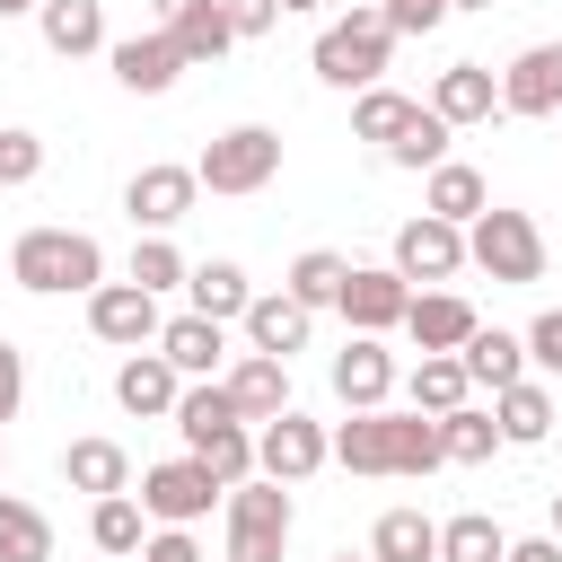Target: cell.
<instances>
[{
  "mask_svg": "<svg viewBox=\"0 0 562 562\" xmlns=\"http://www.w3.org/2000/svg\"><path fill=\"white\" fill-rule=\"evenodd\" d=\"M325 439H334V465H351V474H430V465H448L430 413H386V404H369V413H351V422L325 430Z\"/></svg>",
  "mask_w": 562,
  "mask_h": 562,
  "instance_id": "6da1fadb",
  "label": "cell"
},
{
  "mask_svg": "<svg viewBox=\"0 0 562 562\" xmlns=\"http://www.w3.org/2000/svg\"><path fill=\"white\" fill-rule=\"evenodd\" d=\"M9 281L35 290V299H61V290H97L105 281V246L88 228H26L9 246Z\"/></svg>",
  "mask_w": 562,
  "mask_h": 562,
  "instance_id": "7a4b0ae2",
  "label": "cell"
},
{
  "mask_svg": "<svg viewBox=\"0 0 562 562\" xmlns=\"http://www.w3.org/2000/svg\"><path fill=\"white\" fill-rule=\"evenodd\" d=\"M465 263H474V272H492L501 290H536V281H544V228H536L527 211L483 202V211L465 220Z\"/></svg>",
  "mask_w": 562,
  "mask_h": 562,
  "instance_id": "3957f363",
  "label": "cell"
},
{
  "mask_svg": "<svg viewBox=\"0 0 562 562\" xmlns=\"http://www.w3.org/2000/svg\"><path fill=\"white\" fill-rule=\"evenodd\" d=\"M386 53H395V26H386V9L369 0V9H351V18H334V26L316 35V79H325V88H378Z\"/></svg>",
  "mask_w": 562,
  "mask_h": 562,
  "instance_id": "277c9868",
  "label": "cell"
},
{
  "mask_svg": "<svg viewBox=\"0 0 562 562\" xmlns=\"http://www.w3.org/2000/svg\"><path fill=\"white\" fill-rule=\"evenodd\" d=\"M228 501V562H281V544H290V483H272V474H246V483H228L220 492Z\"/></svg>",
  "mask_w": 562,
  "mask_h": 562,
  "instance_id": "5b68a950",
  "label": "cell"
},
{
  "mask_svg": "<svg viewBox=\"0 0 562 562\" xmlns=\"http://www.w3.org/2000/svg\"><path fill=\"white\" fill-rule=\"evenodd\" d=\"M193 176H202L211 193H263V184L281 176V132H272V123H237V132H220V140L193 158Z\"/></svg>",
  "mask_w": 562,
  "mask_h": 562,
  "instance_id": "8992f818",
  "label": "cell"
},
{
  "mask_svg": "<svg viewBox=\"0 0 562 562\" xmlns=\"http://www.w3.org/2000/svg\"><path fill=\"white\" fill-rule=\"evenodd\" d=\"M325 457H334V439H325V422H307L299 404H281V413L255 430V474H272V483H307Z\"/></svg>",
  "mask_w": 562,
  "mask_h": 562,
  "instance_id": "52a82bcc",
  "label": "cell"
},
{
  "mask_svg": "<svg viewBox=\"0 0 562 562\" xmlns=\"http://www.w3.org/2000/svg\"><path fill=\"white\" fill-rule=\"evenodd\" d=\"M211 501H220V474L202 457H167V465L140 474V509L158 527H193V518H211Z\"/></svg>",
  "mask_w": 562,
  "mask_h": 562,
  "instance_id": "ba28073f",
  "label": "cell"
},
{
  "mask_svg": "<svg viewBox=\"0 0 562 562\" xmlns=\"http://www.w3.org/2000/svg\"><path fill=\"white\" fill-rule=\"evenodd\" d=\"M334 307L351 316V334H386V325H404V307H413V281H404L395 263H351Z\"/></svg>",
  "mask_w": 562,
  "mask_h": 562,
  "instance_id": "9c48e42d",
  "label": "cell"
},
{
  "mask_svg": "<svg viewBox=\"0 0 562 562\" xmlns=\"http://www.w3.org/2000/svg\"><path fill=\"white\" fill-rule=\"evenodd\" d=\"M158 299L140 290V281H97L88 290V334L97 342H123V351H140V342H158Z\"/></svg>",
  "mask_w": 562,
  "mask_h": 562,
  "instance_id": "30bf717a",
  "label": "cell"
},
{
  "mask_svg": "<svg viewBox=\"0 0 562 562\" xmlns=\"http://www.w3.org/2000/svg\"><path fill=\"white\" fill-rule=\"evenodd\" d=\"M395 272H404V281H457V272H465V228H457V220H430V211L404 220V228H395Z\"/></svg>",
  "mask_w": 562,
  "mask_h": 562,
  "instance_id": "8fae6325",
  "label": "cell"
},
{
  "mask_svg": "<svg viewBox=\"0 0 562 562\" xmlns=\"http://www.w3.org/2000/svg\"><path fill=\"white\" fill-rule=\"evenodd\" d=\"M193 193H202V176H193V167H140V176L123 184V211H132V228L167 237V228L193 211Z\"/></svg>",
  "mask_w": 562,
  "mask_h": 562,
  "instance_id": "7c38bea8",
  "label": "cell"
},
{
  "mask_svg": "<svg viewBox=\"0 0 562 562\" xmlns=\"http://www.w3.org/2000/svg\"><path fill=\"white\" fill-rule=\"evenodd\" d=\"M105 53H114V79H123L132 97H167V88L184 79V53H176V35H167V26L123 35V44H105Z\"/></svg>",
  "mask_w": 562,
  "mask_h": 562,
  "instance_id": "4fadbf2b",
  "label": "cell"
},
{
  "mask_svg": "<svg viewBox=\"0 0 562 562\" xmlns=\"http://www.w3.org/2000/svg\"><path fill=\"white\" fill-rule=\"evenodd\" d=\"M334 395H342L351 413L386 404V395H395V351H386L378 334H351V342L334 351Z\"/></svg>",
  "mask_w": 562,
  "mask_h": 562,
  "instance_id": "5bb4252c",
  "label": "cell"
},
{
  "mask_svg": "<svg viewBox=\"0 0 562 562\" xmlns=\"http://www.w3.org/2000/svg\"><path fill=\"white\" fill-rule=\"evenodd\" d=\"M430 114H439L448 132L492 123V114H501V79H492L483 61H448V70H439V88H430Z\"/></svg>",
  "mask_w": 562,
  "mask_h": 562,
  "instance_id": "9a60e30c",
  "label": "cell"
},
{
  "mask_svg": "<svg viewBox=\"0 0 562 562\" xmlns=\"http://www.w3.org/2000/svg\"><path fill=\"white\" fill-rule=\"evenodd\" d=\"M237 325H246V342H255V351L290 360V351H307V325H316V307H299L290 290H255Z\"/></svg>",
  "mask_w": 562,
  "mask_h": 562,
  "instance_id": "2e32d148",
  "label": "cell"
},
{
  "mask_svg": "<svg viewBox=\"0 0 562 562\" xmlns=\"http://www.w3.org/2000/svg\"><path fill=\"white\" fill-rule=\"evenodd\" d=\"M562 105V44H527L501 70V114H553Z\"/></svg>",
  "mask_w": 562,
  "mask_h": 562,
  "instance_id": "e0dca14e",
  "label": "cell"
},
{
  "mask_svg": "<svg viewBox=\"0 0 562 562\" xmlns=\"http://www.w3.org/2000/svg\"><path fill=\"white\" fill-rule=\"evenodd\" d=\"M158 351H167V369L176 378H220V360H228V334H220V316H167L158 325Z\"/></svg>",
  "mask_w": 562,
  "mask_h": 562,
  "instance_id": "ac0fdd59",
  "label": "cell"
},
{
  "mask_svg": "<svg viewBox=\"0 0 562 562\" xmlns=\"http://www.w3.org/2000/svg\"><path fill=\"white\" fill-rule=\"evenodd\" d=\"M176 395H184V378L167 369V351H132V360L114 369V404H123V413H140V422H167V413H176Z\"/></svg>",
  "mask_w": 562,
  "mask_h": 562,
  "instance_id": "d6986e66",
  "label": "cell"
},
{
  "mask_svg": "<svg viewBox=\"0 0 562 562\" xmlns=\"http://www.w3.org/2000/svg\"><path fill=\"white\" fill-rule=\"evenodd\" d=\"M220 386H228L237 422H272V413L290 404V360H272V351H246L237 369H220Z\"/></svg>",
  "mask_w": 562,
  "mask_h": 562,
  "instance_id": "ffe728a7",
  "label": "cell"
},
{
  "mask_svg": "<svg viewBox=\"0 0 562 562\" xmlns=\"http://www.w3.org/2000/svg\"><path fill=\"white\" fill-rule=\"evenodd\" d=\"M474 325H483V316H474L457 290H413V307H404V334H413L422 351H457Z\"/></svg>",
  "mask_w": 562,
  "mask_h": 562,
  "instance_id": "44dd1931",
  "label": "cell"
},
{
  "mask_svg": "<svg viewBox=\"0 0 562 562\" xmlns=\"http://www.w3.org/2000/svg\"><path fill=\"white\" fill-rule=\"evenodd\" d=\"M457 360H465V378H474V386H492V395L527 378V342H518V334H501V325H474V334L457 342Z\"/></svg>",
  "mask_w": 562,
  "mask_h": 562,
  "instance_id": "7402d4cb",
  "label": "cell"
},
{
  "mask_svg": "<svg viewBox=\"0 0 562 562\" xmlns=\"http://www.w3.org/2000/svg\"><path fill=\"white\" fill-rule=\"evenodd\" d=\"M35 26H44V44H53L61 61L105 53V0H44V9H35Z\"/></svg>",
  "mask_w": 562,
  "mask_h": 562,
  "instance_id": "603a6c76",
  "label": "cell"
},
{
  "mask_svg": "<svg viewBox=\"0 0 562 562\" xmlns=\"http://www.w3.org/2000/svg\"><path fill=\"white\" fill-rule=\"evenodd\" d=\"M483 202H492V184H483L465 158H439V167H430V184H422V211H430V220H457V228H465Z\"/></svg>",
  "mask_w": 562,
  "mask_h": 562,
  "instance_id": "cb8c5ba5",
  "label": "cell"
},
{
  "mask_svg": "<svg viewBox=\"0 0 562 562\" xmlns=\"http://www.w3.org/2000/svg\"><path fill=\"white\" fill-rule=\"evenodd\" d=\"M492 422H501V448H536V439L553 430V395H544L536 378H518V386L492 395Z\"/></svg>",
  "mask_w": 562,
  "mask_h": 562,
  "instance_id": "d4e9b609",
  "label": "cell"
},
{
  "mask_svg": "<svg viewBox=\"0 0 562 562\" xmlns=\"http://www.w3.org/2000/svg\"><path fill=\"white\" fill-rule=\"evenodd\" d=\"M61 474H70V492H132V457L114 448V439H70L61 448Z\"/></svg>",
  "mask_w": 562,
  "mask_h": 562,
  "instance_id": "484cf974",
  "label": "cell"
},
{
  "mask_svg": "<svg viewBox=\"0 0 562 562\" xmlns=\"http://www.w3.org/2000/svg\"><path fill=\"white\" fill-rule=\"evenodd\" d=\"M369 562H439V518L386 509V518L369 527Z\"/></svg>",
  "mask_w": 562,
  "mask_h": 562,
  "instance_id": "4316f807",
  "label": "cell"
},
{
  "mask_svg": "<svg viewBox=\"0 0 562 562\" xmlns=\"http://www.w3.org/2000/svg\"><path fill=\"white\" fill-rule=\"evenodd\" d=\"M184 299H193V316H220V325H228V316H246L255 281H246V272L220 255V263H193V272H184Z\"/></svg>",
  "mask_w": 562,
  "mask_h": 562,
  "instance_id": "83f0119b",
  "label": "cell"
},
{
  "mask_svg": "<svg viewBox=\"0 0 562 562\" xmlns=\"http://www.w3.org/2000/svg\"><path fill=\"white\" fill-rule=\"evenodd\" d=\"M430 422H439V457H448V465H492L501 422H492L483 404H457V413H430Z\"/></svg>",
  "mask_w": 562,
  "mask_h": 562,
  "instance_id": "f1b7e54d",
  "label": "cell"
},
{
  "mask_svg": "<svg viewBox=\"0 0 562 562\" xmlns=\"http://www.w3.org/2000/svg\"><path fill=\"white\" fill-rule=\"evenodd\" d=\"M140 536H149V509H140L132 492H105V501L88 509V544H97V553L132 562V553H140Z\"/></svg>",
  "mask_w": 562,
  "mask_h": 562,
  "instance_id": "f546056e",
  "label": "cell"
},
{
  "mask_svg": "<svg viewBox=\"0 0 562 562\" xmlns=\"http://www.w3.org/2000/svg\"><path fill=\"white\" fill-rule=\"evenodd\" d=\"M404 386H413V413H457V404L474 395V378H465L457 351H422V369H413Z\"/></svg>",
  "mask_w": 562,
  "mask_h": 562,
  "instance_id": "4dcf8cb0",
  "label": "cell"
},
{
  "mask_svg": "<svg viewBox=\"0 0 562 562\" xmlns=\"http://www.w3.org/2000/svg\"><path fill=\"white\" fill-rule=\"evenodd\" d=\"M167 35H176L184 70H193V61H220V53L237 44V26L220 18V0H193V9H176V18H167Z\"/></svg>",
  "mask_w": 562,
  "mask_h": 562,
  "instance_id": "1f68e13d",
  "label": "cell"
},
{
  "mask_svg": "<svg viewBox=\"0 0 562 562\" xmlns=\"http://www.w3.org/2000/svg\"><path fill=\"white\" fill-rule=\"evenodd\" d=\"M0 562H53V518L18 492H0Z\"/></svg>",
  "mask_w": 562,
  "mask_h": 562,
  "instance_id": "d6a6232c",
  "label": "cell"
},
{
  "mask_svg": "<svg viewBox=\"0 0 562 562\" xmlns=\"http://www.w3.org/2000/svg\"><path fill=\"white\" fill-rule=\"evenodd\" d=\"M342 272H351V263H342L334 246H307V255L290 263V281H281V290H290L299 307H334V299H342Z\"/></svg>",
  "mask_w": 562,
  "mask_h": 562,
  "instance_id": "836d02e7",
  "label": "cell"
},
{
  "mask_svg": "<svg viewBox=\"0 0 562 562\" xmlns=\"http://www.w3.org/2000/svg\"><path fill=\"white\" fill-rule=\"evenodd\" d=\"M167 422H176V430H184V448H193V439H211L220 422H237V404H228V386H220V378H193V386L176 395V413H167Z\"/></svg>",
  "mask_w": 562,
  "mask_h": 562,
  "instance_id": "e575fe53",
  "label": "cell"
},
{
  "mask_svg": "<svg viewBox=\"0 0 562 562\" xmlns=\"http://www.w3.org/2000/svg\"><path fill=\"white\" fill-rule=\"evenodd\" d=\"M184 457H202V465L220 474V492H228V483H246V474H255V430H246V422H220V430H211V439H193Z\"/></svg>",
  "mask_w": 562,
  "mask_h": 562,
  "instance_id": "d590c367",
  "label": "cell"
},
{
  "mask_svg": "<svg viewBox=\"0 0 562 562\" xmlns=\"http://www.w3.org/2000/svg\"><path fill=\"white\" fill-rule=\"evenodd\" d=\"M501 553H509V536H501V518H483V509H465V518L439 527V562H501Z\"/></svg>",
  "mask_w": 562,
  "mask_h": 562,
  "instance_id": "8d00e7d4",
  "label": "cell"
},
{
  "mask_svg": "<svg viewBox=\"0 0 562 562\" xmlns=\"http://www.w3.org/2000/svg\"><path fill=\"white\" fill-rule=\"evenodd\" d=\"M404 123H413V97H404V88H360V105H351V140H378V149H386Z\"/></svg>",
  "mask_w": 562,
  "mask_h": 562,
  "instance_id": "74e56055",
  "label": "cell"
},
{
  "mask_svg": "<svg viewBox=\"0 0 562 562\" xmlns=\"http://www.w3.org/2000/svg\"><path fill=\"white\" fill-rule=\"evenodd\" d=\"M386 158H395V167H422V176H430V167L448 158V123H439L430 105H413V123H404V132L386 140Z\"/></svg>",
  "mask_w": 562,
  "mask_h": 562,
  "instance_id": "f35d334b",
  "label": "cell"
},
{
  "mask_svg": "<svg viewBox=\"0 0 562 562\" xmlns=\"http://www.w3.org/2000/svg\"><path fill=\"white\" fill-rule=\"evenodd\" d=\"M184 272H193V263H184L167 237H140V246H132V281H140L149 299H158V290H184Z\"/></svg>",
  "mask_w": 562,
  "mask_h": 562,
  "instance_id": "ab89813d",
  "label": "cell"
},
{
  "mask_svg": "<svg viewBox=\"0 0 562 562\" xmlns=\"http://www.w3.org/2000/svg\"><path fill=\"white\" fill-rule=\"evenodd\" d=\"M35 176H44V140L0 123V184H35Z\"/></svg>",
  "mask_w": 562,
  "mask_h": 562,
  "instance_id": "60d3db41",
  "label": "cell"
},
{
  "mask_svg": "<svg viewBox=\"0 0 562 562\" xmlns=\"http://www.w3.org/2000/svg\"><path fill=\"white\" fill-rule=\"evenodd\" d=\"M518 342H527V360H536V369H553V378H562V307H544Z\"/></svg>",
  "mask_w": 562,
  "mask_h": 562,
  "instance_id": "b9f144b4",
  "label": "cell"
},
{
  "mask_svg": "<svg viewBox=\"0 0 562 562\" xmlns=\"http://www.w3.org/2000/svg\"><path fill=\"white\" fill-rule=\"evenodd\" d=\"M378 9H386V26H395V35H430V26L448 18V0H378Z\"/></svg>",
  "mask_w": 562,
  "mask_h": 562,
  "instance_id": "7bdbcfd3",
  "label": "cell"
},
{
  "mask_svg": "<svg viewBox=\"0 0 562 562\" xmlns=\"http://www.w3.org/2000/svg\"><path fill=\"white\" fill-rule=\"evenodd\" d=\"M132 562H202V544H193V527H158V536H140Z\"/></svg>",
  "mask_w": 562,
  "mask_h": 562,
  "instance_id": "ee69618b",
  "label": "cell"
},
{
  "mask_svg": "<svg viewBox=\"0 0 562 562\" xmlns=\"http://www.w3.org/2000/svg\"><path fill=\"white\" fill-rule=\"evenodd\" d=\"M18 404H26V351L0 342V422H18Z\"/></svg>",
  "mask_w": 562,
  "mask_h": 562,
  "instance_id": "f6af8a7d",
  "label": "cell"
},
{
  "mask_svg": "<svg viewBox=\"0 0 562 562\" xmlns=\"http://www.w3.org/2000/svg\"><path fill=\"white\" fill-rule=\"evenodd\" d=\"M220 18H228L237 35H263V26L281 18V0H220Z\"/></svg>",
  "mask_w": 562,
  "mask_h": 562,
  "instance_id": "bcb514c9",
  "label": "cell"
},
{
  "mask_svg": "<svg viewBox=\"0 0 562 562\" xmlns=\"http://www.w3.org/2000/svg\"><path fill=\"white\" fill-rule=\"evenodd\" d=\"M501 562H562V544H553V536H527V544H509Z\"/></svg>",
  "mask_w": 562,
  "mask_h": 562,
  "instance_id": "7dc6e473",
  "label": "cell"
},
{
  "mask_svg": "<svg viewBox=\"0 0 562 562\" xmlns=\"http://www.w3.org/2000/svg\"><path fill=\"white\" fill-rule=\"evenodd\" d=\"M149 9H158V26H167V18H176V9H193V0H149Z\"/></svg>",
  "mask_w": 562,
  "mask_h": 562,
  "instance_id": "c3c4849f",
  "label": "cell"
},
{
  "mask_svg": "<svg viewBox=\"0 0 562 562\" xmlns=\"http://www.w3.org/2000/svg\"><path fill=\"white\" fill-rule=\"evenodd\" d=\"M26 9H44V0H0V18H26Z\"/></svg>",
  "mask_w": 562,
  "mask_h": 562,
  "instance_id": "681fc988",
  "label": "cell"
},
{
  "mask_svg": "<svg viewBox=\"0 0 562 562\" xmlns=\"http://www.w3.org/2000/svg\"><path fill=\"white\" fill-rule=\"evenodd\" d=\"M553 544H562V492H553Z\"/></svg>",
  "mask_w": 562,
  "mask_h": 562,
  "instance_id": "f907efd6",
  "label": "cell"
},
{
  "mask_svg": "<svg viewBox=\"0 0 562 562\" xmlns=\"http://www.w3.org/2000/svg\"><path fill=\"white\" fill-rule=\"evenodd\" d=\"M281 9H325V0H281Z\"/></svg>",
  "mask_w": 562,
  "mask_h": 562,
  "instance_id": "816d5d0a",
  "label": "cell"
},
{
  "mask_svg": "<svg viewBox=\"0 0 562 562\" xmlns=\"http://www.w3.org/2000/svg\"><path fill=\"white\" fill-rule=\"evenodd\" d=\"M448 9H492V0H448Z\"/></svg>",
  "mask_w": 562,
  "mask_h": 562,
  "instance_id": "f5cc1de1",
  "label": "cell"
},
{
  "mask_svg": "<svg viewBox=\"0 0 562 562\" xmlns=\"http://www.w3.org/2000/svg\"><path fill=\"white\" fill-rule=\"evenodd\" d=\"M334 562H369V553H334Z\"/></svg>",
  "mask_w": 562,
  "mask_h": 562,
  "instance_id": "db71d44e",
  "label": "cell"
},
{
  "mask_svg": "<svg viewBox=\"0 0 562 562\" xmlns=\"http://www.w3.org/2000/svg\"><path fill=\"white\" fill-rule=\"evenodd\" d=\"M0 465H9V448H0Z\"/></svg>",
  "mask_w": 562,
  "mask_h": 562,
  "instance_id": "11a10c76",
  "label": "cell"
},
{
  "mask_svg": "<svg viewBox=\"0 0 562 562\" xmlns=\"http://www.w3.org/2000/svg\"><path fill=\"white\" fill-rule=\"evenodd\" d=\"M97 562H114V553H97Z\"/></svg>",
  "mask_w": 562,
  "mask_h": 562,
  "instance_id": "9f6ffc18",
  "label": "cell"
}]
</instances>
